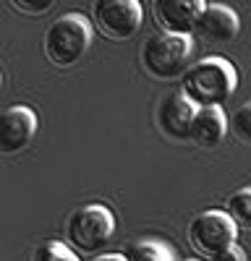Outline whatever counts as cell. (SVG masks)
<instances>
[{"instance_id":"obj_1","label":"cell","mask_w":251,"mask_h":261,"mask_svg":"<svg viewBox=\"0 0 251 261\" xmlns=\"http://www.w3.org/2000/svg\"><path fill=\"white\" fill-rule=\"evenodd\" d=\"M178 89L196 107H222L238 89V71L230 60L209 55L188 65V71L181 76Z\"/></svg>"},{"instance_id":"obj_2","label":"cell","mask_w":251,"mask_h":261,"mask_svg":"<svg viewBox=\"0 0 251 261\" xmlns=\"http://www.w3.org/2000/svg\"><path fill=\"white\" fill-rule=\"evenodd\" d=\"M89 47H92V24L81 13H66L55 18L42 37V53H45L47 63L63 71L81 63Z\"/></svg>"},{"instance_id":"obj_3","label":"cell","mask_w":251,"mask_h":261,"mask_svg":"<svg viewBox=\"0 0 251 261\" xmlns=\"http://www.w3.org/2000/svg\"><path fill=\"white\" fill-rule=\"evenodd\" d=\"M191 53H194V42L188 34L157 32L141 45L139 60L146 76L165 84L188 71Z\"/></svg>"},{"instance_id":"obj_4","label":"cell","mask_w":251,"mask_h":261,"mask_svg":"<svg viewBox=\"0 0 251 261\" xmlns=\"http://www.w3.org/2000/svg\"><path fill=\"white\" fill-rule=\"evenodd\" d=\"M115 235V214L105 204H84L66 220L68 246L81 253H99Z\"/></svg>"},{"instance_id":"obj_5","label":"cell","mask_w":251,"mask_h":261,"mask_svg":"<svg viewBox=\"0 0 251 261\" xmlns=\"http://www.w3.org/2000/svg\"><path fill=\"white\" fill-rule=\"evenodd\" d=\"M236 241H238V222L225 209L199 212L188 225V243L204 258L222 253L225 248L236 246Z\"/></svg>"},{"instance_id":"obj_6","label":"cell","mask_w":251,"mask_h":261,"mask_svg":"<svg viewBox=\"0 0 251 261\" xmlns=\"http://www.w3.org/2000/svg\"><path fill=\"white\" fill-rule=\"evenodd\" d=\"M92 24L110 42H129L144 24V8L139 0H94Z\"/></svg>"},{"instance_id":"obj_7","label":"cell","mask_w":251,"mask_h":261,"mask_svg":"<svg viewBox=\"0 0 251 261\" xmlns=\"http://www.w3.org/2000/svg\"><path fill=\"white\" fill-rule=\"evenodd\" d=\"M199 107L188 99L181 89L165 94L157 107V128L165 139L173 141H188L191 139V125Z\"/></svg>"},{"instance_id":"obj_8","label":"cell","mask_w":251,"mask_h":261,"mask_svg":"<svg viewBox=\"0 0 251 261\" xmlns=\"http://www.w3.org/2000/svg\"><path fill=\"white\" fill-rule=\"evenodd\" d=\"M204 8V0H152V16L160 32L173 34H191Z\"/></svg>"},{"instance_id":"obj_9","label":"cell","mask_w":251,"mask_h":261,"mask_svg":"<svg viewBox=\"0 0 251 261\" xmlns=\"http://www.w3.org/2000/svg\"><path fill=\"white\" fill-rule=\"evenodd\" d=\"M241 32V18L238 13L230 8V6H222V3H212L207 6L196 21V29L194 34L209 45H228L233 42Z\"/></svg>"},{"instance_id":"obj_10","label":"cell","mask_w":251,"mask_h":261,"mask_svg":"<svg viewBox=\"0 0 251 261\" xmlns=\"http://www.w3.org/2000/svg\"><path fill=\"white\" fill-rule=\"evenodd\" d=\"M37 134V115L27 105H11L3 110V139L0 151L3 154H18L24 151Z\"/></svg>"},{"instance_id":"obj_11","label":"cell","mask_w":251,"mask_h":261,"mask_svg":"<svg viewBox=\"0 0 251 261\" xmlns=\"http://www.w3.org/2000/svg\"><path fill=\"white\" fill-rule=\"evenodd\" d=\"M230 123L222 113V107H199L194 125H191V141L199 149H215L228 136Z\"/></svg>"},{"instance_id":"obj_12","label":"cell","mask_w":251,"mask_h":261,"mask_svg":"<svg viewBox=\"0 0 251 261\" xmlns=\"http://www.w3.org/2000/svg\"><path fill=\"white\" fill-rule=\"evenodd\" d=\"M129 261H175L173 248L167 246L160 238H144V241H136L129 253H126Z\"/></svg>"},{"instance_id":"obj_13","label":"cell","mask_w":251,"mask_h":261,"mask_svg":"<svg viewBox=\"0 0 251 261\" xmlns=\"http://www.w3.org/2000/svg\"><path fill=\"white\" fill-rule=\"evenodd\" d=\"M225 212L238 222V227H251V186L230 193L225 201Z\"/></svg>"},{"instance_id":"obj_14","label":"cell","mask_w":251,"mask_h":261,"mask_svg":"<svg viewBox=\"0 0 251 261\" xmlns=\"http://www.w3.org/2000/svg\"><path fill=\"white\" fill-rule=\"evenodd\" d=\"M32 261H79L76 251L60 241H45L32 253Z\"/></svg>"},{"instance_id":"obj_15","label":"cell","mask_w":251,"mask_h":261,"mask_svg":"<svg viewBox=\"0 0 251 261\" xmlns=\"http://www.w3.org/2000/svg\"><path fill=\"white\" fill-rule=\"evenodd\" d=\"M230 130H233V136L251 146V102H243L238 110L233 113V120H230Z\"/></svg>"},{"instance_id":"obj_16","label":"cell","mask_w":251,"mask_h":261,"mask_svg":"<svg viewBox=\"0 0 251 261\" xmlns=\"http://www.w3.org/2000/svg\"><path fill=\"white\" fill-rule=\"evenodd\" d=\"M8 3L24 16H42V13H47L58 0H8Z\"/></svg>"},{"instance_id":"obj_17","label":"cell","mask_w":251,"mask_h":261,"mask_svg":"<svg viewBox=\"0 0 251 261\" xmlns=\"http://www.w3.org/2000/svg\"><path fill=\"white\" fill-rule=\"evenodd\" d=\"M209 261H248L246 258V253H243V248L236 243V246H230V248H225L222 253H217V256H212Z\"/></svg>"},{"instance_id":"obj_18","label":"cell","mask_w":251,"mask_h":261,"mask_svg":"<svg viewBox=\"0 0 251 261\" xmlns=\"http://www.w3.org/2000/svg\"><path fill=\"white\" fill-rule=\"evenodd\" d=\"M92 261H129V258L120 256V253H108V256H97V258H92Z\"/></svg>"}]
</instances>
